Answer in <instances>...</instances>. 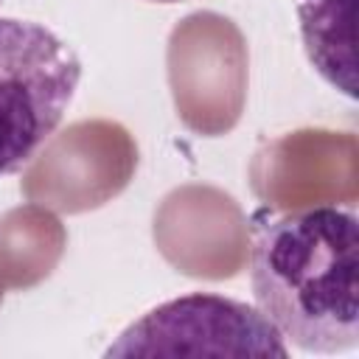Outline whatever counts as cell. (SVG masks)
<instances>
[{"label": "cell", "mask_w": 359, "mask_h": 359, "mask_svg": "<svg viewBox=\"0 0 359 359\" xmlns=\"http://www.w3.org/2000/svg\"><path fill=\"white\" fill-rule=\"evenodd\" d=\"M255 309L306 353L359 345V219L317 205L255 222L250 250Z\"/></svg>", "instance_id": "6da1fadb"}, {"label": "cell", "mask_w": 359, "mask_h": 359, "mask_svg": "<svg viewBox=\"0 0 359 359\" xmlns=\"http://www.w3.org/2000/svg\"><path fill=\"white\" fill-rule=\"evenodd\" d=\"M81 62L48 25L0 17V177L22 171L59 129Z\"/></svg>", "instance_id": "7a4b0ae2"}, {"label": "cell", "mask_w": 359, "mask_h": 359, "mask_svg": "<svg viewBox=\"0 0 359 359\" xmlns=\"http://www.w3.org/2000/svg\"><path fill=\"white\" fill-rule=\"evenodd\" d=\"M104 356H289V345L255 306L191 292L146 311Z\"/></svg>", "instance_id": "3957f363"}, {"label": "cell", "mask_w": 359, "mask_h": 359, "mask_svg": "<svg viewBox=\"0 0 359 359\" xmlns=\"http://www.w3.org/2000/svg\"><path fill=\"white\" fill-rule=\"evenodd\" d=\"M297 20L311 67L356 98V0H297Z\"/></svg>", "instance_id": "277c9868"}, {"label": "cell", "mask_w": 359, "mask_h": 359, "mask_svg": "<svg viewBox=\"0 0 359 359\" xmlns=\"http://www.w3.org/2000/svg\"><path fill=\"white\" fill-rule=\"evenodd\" d=\"M154 3H180V0H154Z\"/></svg>", "instance_id": "5b68a950"}]
</instances>
